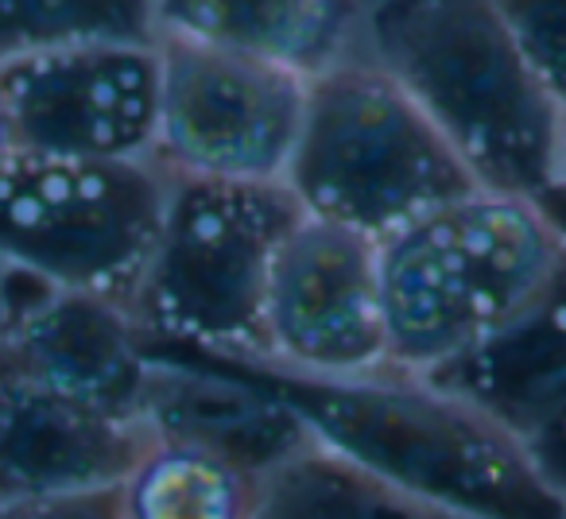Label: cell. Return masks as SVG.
<instances>
[{
    "mask_svg": "<svg viewBox=\"0 0 566 519\" xmlns=\"http://www.w3.org/2000/svg\"><path fill=\"white\" fill-rule=\"evenodd\" d=\"M190 353V349H179ZM256 380L334 449L373 477L473 519H566L520 434L423 372L385 364L354 377H318L256 353H202Z\"/></svg>",
    "mask_w": 566,
    "mask_h": 519,
    "instance_id": "obj_1",
    "label": "cell"
},
{
    "mask_svg": "<svg viewBox=\"0 0 566 519\" xmlns=\"http://www.w3.org/2000/svg\"><path fill=\"white\" fill-rule=\"evenodd\" d=\"M361 51L442 133L481 190L535 198L551 182L558 109L493 0H377Z\"/></svg>",
    "mask_w": 566,
    "mask_h": 519,
    "instance_id": "obj_2",
    "label": "cell"
},
{
    "mask_svg": "<svg viewBox=\"0 0 566 519\" xmlns=\"http://www.w3.org/2000/svg\"><path fill=\"white\" fill-rule=\"evenodd\" d=\"M535 198L470 190L377 241L388 361L431 372L496 330L555 264Z\"/></svg>",
    "mask_w": 566,
    "mask_h": 519,
    "instance_id": "obj_3",
    "label": "cell"
},
{
    "mask_svg": "<svg viewBox=\"0 0 566 519\" xmlns=\"http://www.w3.org/2000/svg\"><path fill=\"white\" fill-rule=\"evenodd\" d=\"M283 182L303 213L373 241L478 190L423 109L361 51L307 78Z\"/></svg>",
    "mask_w": 566,
    "mask_h": 519,
    "instance_id": "obj_4",
    "label": "cell"
},
{
    "mask_svg": "<svg viewBox=\"0 0 566 519\" xmlns=\"http://www.w3.org/2000/svg\"><path fill=\"white\" fill-rule=\"evenodd\" d=\"M303 205L287 182L175 179L133 315L148 349L260 353L268 272Z\"/></svg>",
    "mask_w": 566,
    "mask_h": 519,
    "instance_id": "obj_5",
    "label": "cell"
},
{
    "mask_svg": "<svg viewBox=\"0 0 566 519\" xmlns=\"http://www.w3.org/2000/svg\"><path fill=\"white\" fill-rule=\"evenodd\" d=\"M171 174L151 156H51L0 163V260L74 292L133 303L164 225Z\"/></svg>",
    "mask_w": 566,
    "mask_h": 519,
    "instance_id": "obj_6",
    "label": "cell"
},
{
    "mask_svg": "<svg viewBox=\"0 0 566 519\" xmlns=\"http://www.w3.org/2000/svg\"><path fill=\"white\" fill-rule=\"evenodd\" d=\"M151 159L175 179L280 182L300 140L307 78L275 63L156 35Z\"/></svg>",
    "mask_w": 566,
    "mask_h": 519,
    "instance_id": "obj_7",
    "label": "cell"
},
{
    "mask_svg": "<svg viewBox=\"0 0 566 519\" xmlns=\"http://www.w3.org/2000/svg\"><path fill=\"white\" fill-rule=\"evenodd\" d=\"M256 357L318 377H354L392 364L377 241L303 213L268 272L264 349Z\"/></svg>",
    "mask_w": 566,
    "mask_h": 519,
    "instance_id": "obj_8",
    "label": "cell"
},
{
    "mask_svg": "<svg viewBox=\"0 0 566 519\" xmlns=\"http://www.w3.org/2000/svg\"><path fill=\"white\" fill-rule=\"evenodd\" d=\"M17 148L51 156H151L159 113L156 40H97L0 63Z\"/></svg>",
    "mask_w": 566,
    "mask_h": 519,
    "instance_id": "obj_9",
    "label": "cell"
},
{
    "mask_svg": "<svg viewBox=\"0 0 566 519\" xmlns=\"http://www.w3.org/2000/svg\"><path fill=\"white\" fill-rule=\"evenodd\" d=\"M0 364L113 415L140 419L151 353L128 303L43 284L4 264Z\"/></svg>",
    "mask_w": 566,
    "mask_h": 519,
    "instance_id": "obj_10",
    "label": "cell"
},
{
    "mask_svg": "<svg viewBox=\"0 0 566 519\" xmlns=\"http://www.w3.org/2000/svg\"><path fill=\"white\" fill-rule=\"evenodd\" d=\"M151 431L0 364V504L120 485Z\"/></svg>",
    "mask_w": 566,
    "mask_h": 519,
    "instance_id": "obj_11",
    "label": "cell"
},
{
    "mask_svg": "<svg viewBox=\"0 0 566 519\" xmlns=\"http://www.w3.org/2000/svg\"><path fill=\"white\" fill-rule=\"evenodd\" d=\"M151 369L140 419L151 438L198 446L264 477L311 442L307 426L268 388L202 353L148 349Z\"/></svg>",
    "mask_w": 566,
    "mask_h": 519,
    "instance_id": "obj_12",
    "label": "cell"
},
{
    "mask_svg": "<svg viewBox=\"0 0 566 519\" xmlns=\"http://www.w3.org/2000/svg\"><path fill=\"white\" fill-rule=\"evenodd\" d=\"M423 377L532 438L566 403V241L539 287L489 338Z\"/></svg>",
    "mask_w": 566,
    "mask_h": 519,
    "instance_id": "obj_13",
    "label": "cell"
},
{
    "mask_svg": "<svg viewBox=\"0 0 566 519\" xmlns=\"http://www.w3.org/2000/svg\"><path fill=\"white\" fill-rule=\"evenodd\" d=\"M357 0H151L156 35L275 63L303 78L361 47Z\"/></svg>",
    "mask_w": 566,
    "mask_h": 519,
    "instance_id": "obj_14",
    "label": "cell"
},
{
    "mask_svg": "<svg viewBox=\"0 0 566 519\" xmlns=\"http://www.w3.org/2000/svg\"><path fill=\"white\" fill-rule=\"evenodd\" d=\"M256 519H473L411 496L334 449L307 442L260 477Z\"/></svg>",
    "mask_w": 566,
    "mask_h": 519,
    "instance_id": "obj_15",
    "label": "cell"
},
{
    "mask_svg": "<svg viewBox=\"0 0 566 519\" xmlns=\"http://www.w3.org/2000/svg\"><path fill=\"white\" fill-rule=\"evenodd\" d=\"M260 477L218 454L151 438L117 485L125 519H256Z\"/></svg>",
    "mask_w": 566,
    "mask_h": 519,
    "instance_id": "obj_16",
    "label": "cell"
},
{
    "mask_svg": "<svg viewBox=\"0 0 566 519\" xmlns=\"http://www.w3.org/2000/svg\"><path fill=\"white\" fill-rule=\"evenodd\" d=\"M97 40L151 43V0H0V63Z\"/></svg>",
    "mask_w": 566,
    "mask_h": 519,
    "instance_id": "obj_17",
    "label": "cell"
},
{
    "mask_svg": "<svg viewBox=\"0 0 566 519\" xmlns=\"http://www.w3.org/2000/svg\"><path fill=\"white\" fill-rule=\"evenodd\" d=\"M509 40L558 109H566V0H493Z\"/></svg>",
    "mask_w": 566,
    "mask_h": 519,
    "instance_id": "obj_18",
    "label": "cell"
},
{
    "mask_svg": "<svg viewBox=\"0 0 566 519\" xmlns=\"http://www.w3.org/2000/svg\"><path fill=\"white\" fill-rule=\"evenodd\" d=\"M0 519H125V516H120L117 485H109V488H86V492L0 504Z\"/></svg>",
    "mask_w": 566,
    "mask_h": 519,
    "instance_id": "obj_19",
    "label": "cell"
},
{
    "mask_svg": "<svg viewBox=\"0 0 566 519\" xmlns=\"http://www.w3.org/2000/svg\"><path fill=\"white\" fill-rule=\"evenodd\" d=\"M535 465L543 469V477L555 485V492L566 500V403L527 438Z\"/></svg>",
    "mask_w": 566,
    "mask_h": 519,
    "instance_id": "obj_20",
    "label": "cell"
},
{
    "mask_svg": "<svg viewBox=\"0 0 566 519\" xmlns=\"http://www.w3.org/2000/svg\"><path fill=\"white\" fill-rule=\"evenodd\" d=\"M535 205L547 213V221L555 225V233L566 241V194L563 190H551V187L539 190V194H535Z\"/></svg>",
    "mask_w": 566,
    "mask_h": 519,
    "instance_id": "obj_21",
    "label": "cell"
},
{
    "mask_svg": "<svg viewBox=\"0 0 566 519\" xmlns=\"http://www.w3.org/2000/svg\"><path fill=\"white\" fill-rule=\"evenodd\" d=\"M551 190H563L566 194V109L558 117V136H555V159H551ZM543 187V190H547Z\"/></svg>",
    "mask_w": 566,
    "mask_h": 519,
    "instance_id": "obj_22",
    "label": "cell"
},
{
    "mask_svg": "<svg viewBox=\"0 0 566 519\" xmlns=\"http://www.w3.org/2000/svg\"><path fill=\"white\" fill-rule=\"evenodd\" d=\"M17 151V133H12V120H9V109L0 102V163Z\"/></svg>",
    "mask_w": 566,
    "mask_h": 519,
    "instance_id": "obj_23",
    "label": "cell"
},
{
    "mask_svg": "<svg viewBox=\"0 0 566 519\" xmlns=\"http://www.w3.org/2000/svg\"><path fill=\"white\" fill-rule=\"evenodd\" d=\"M0 284H4V260H0Z\"/></svg>",
    "mask_w": 566,
    "mask_h": 519,
    "instance_id": "obj_24",
    "label": "cell"
}]
</instances>
